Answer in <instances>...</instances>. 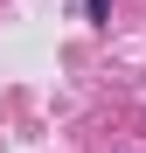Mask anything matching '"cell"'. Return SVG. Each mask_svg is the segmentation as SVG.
Listing matches in <instances>:
<instances>
[{
    "mask_svg": "<svg viewBox=\"0 0 146 153\" xmlns=\"http://www.w3.org/2000/svg\"><path fill=\"white\" fill-rule=\"evenodd\" d=\"M84 7H90V21H111V0H84Z\"/></svg>",
    "mask_w": 146,
    "mask_h": 153,
    "instance_id": "cell-1",
    "label": "cell"
}]
</instances>
